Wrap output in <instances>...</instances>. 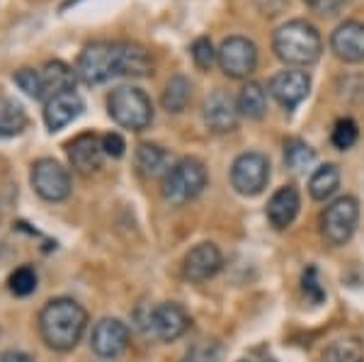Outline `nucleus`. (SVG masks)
Instances as JSON below:
<instances>
[{
	"instance_id": "nucleus-1",
	"label": "nucleus",
	"mask_w": 364,
	"mask_h": 362,
	"mask_svg": "<svg viewBox=\"0 0 364 362\" xmlns=\"http://www.w3.org/2000/svg\"><path fill=\"white\" fill-rule=\"evenodd\" d=\"M154 71L149 51L132 42H95L78 56L75 73L85 85H102L112 78H144Z\"/></svg>"
},
{
	"instance_id": "nucleus-2",
	"label": "nucleus",
	"mask_w": 364,
	"mask_h": 362,
	"mask_svg": "<svg viewBox=\"0 0 364 362\" xmlns=\"http://www.w3.org/2000/svg\"><path fill=\"white\" fill-rule=\"evenodd\" d=\"M87 329V312L75 299L58 297L39 312V334L51 350L68 353L80 343Z\"/></svg>"
},
{
	"instance_id": "nucleus-3",
	"label": "nucleus",
	"mask_w": 364,
	"mask_h": 362,
	"mask_svg": "<svg viewBox=\"0 0 364 362\" xmlns=\"http://www.w3.org/2000/svg\"><path fill=\"white\" fill-rule=\"evenodd\" d=\"M272 51L284 66L289 68H309L318 63L323 54V39L311 22L289 20L277 27L272 37Z\"/></svg>"
},
{
	"instance_id": "nucleus-4",
	"label": "nucleus",
	"mask_w": 364,
	"mask_h": 362,
	"mask_svg": "<svg viewBox=\"0 0 364 362\" xmlns=\"http://www.w3.org/2000/svg\"><path fill=\"white\" fill-rule=\"evenodd\" d=\"M109 117L129 132H146L154 122V102L141 87L122 85L107 97Z\"/></svg>"
},
{
	"instance_id": "nucleus-5",
	"label": "nucleus",
	"mask_w": 364,
	"mask_h": 362,
	"mask_svg": "<svg viewBox=\"0 0 364 362\" xmlns=\"http://www.w3.org/2000/svg\"><path fill=\"white\" fill-rule=\"evenodd\" d=\"M209 185V173L199 159H180L170 168V173L163 178V197L173 207L197 200Z\"/></svg>"
},
{
	"instance_id": "nucleus-6",
	"label": "nucleus",
	"mask_w": 364,
	"mask_h": 362,
	"mask_svg": "<svg viewBox=\"0 0 364 362\" xmlns=\"http://www.w3.org/2000/svg\"><path fill=\"white\" fill-rule=\"evenodd\" d=\"M139 326L146 336L163 343H173L187 334L190 329V314L178 302H163V304L149 307L139 314Z\"/></svg>"
},
{
	"instance_id": "nucleus-7",
	"label": "nucleus",
	"mask_w": 364,
	"mask_h": 362,
	"mask_svg": "<svg viewBox=\"0 0 364 362\" xmlns=\"http://www.w3.org/2000/svg\"><path fill=\"white\" fill-rule=\"evenodd\" d=\"M357 221H360V202L345 195L328 204L321 219V233L331 246H345L355 236Z\"/></svg>"
},
{
	"instance_id": "nucleus-8",
	"label": "nucleus",
	"mask_w": 364,
	"mask_h": 362,
	"mask_svg": "<svg viewBox=\"0 0 364 362\" xmlns=\"http://www.w3.org/2000/svg\"><path fill=\"white\" fill-rule=\"evenodd\" d=\"M269 183V161L267 156L248 151L240 154L231 166V185L238 195L255 197L267 188Z\"/></svg>"
},
{
	"instance_id": "nucleus-9",
	"label": "nucleus",
	"mask_w": 364,
	"mask_h": 362,
	"mask_svg": "<svg viewBox=\"0 0 364 362\" xmlns=\"http://www.w3.org/2000/svg\"><path fill=\"white\" fill-rule=\"evenodd\" d=\"M216 61L228 78H250L257 68V46L248 37H228L216 49Z\"/></svg>"
},
{
	"instance_id": "nucleus-10",
	"label": "nucleus",
	"mask_w": 364,
	"mask_h": 362,
	"mask_svg": "<svg viewBox=\"0 0 364 362\" xmlns=\"http://www.w3.org/2000/svg\"><path fill=\"white\" fill-rule=\"evenodd\" d=\"M32 188L42 197L44 202H63L68 200L73 183H70L68 168H63L61 163L54 159H39L32 166Z\"/></svg>"
},
{
	"instance_id": "nucleus-11",
	"label": "nucleus",
	"mask_w": 364,
	"mask_h": 362,
	"mask_svg": "<svg viewBox=\"0 0 364 362\" xmlns=\"http://www.w3.org/2000/svg\"><path fill=\"white\" fill-rule=\"evenodd\" d=\"M129 341H132V334H129V326L122 319L107 316V319H100L97 324L92 326L90 348H92V353L102 360L119 358L129 348Z\"/></svg>"
},
{
	"instance_id": "nucleus-12",
	"label": "nucleus",
	"mask_w": 364,
	"mask_h": 362,
	"mask_svg": "<svg viewBox=\"0 0 364 362\" xmlns=\"http://www.w3.org/2000/svg\"><path fill=\"white\" fill-rule=\"evenodd\" d=\"M311 90V75L301 68H287L269 78V95L284 110H296Z\"/></svg>"
},
{
	"instance_id": "nucleus-13",
	"label": "nucleus",
	"mask_w": 364,
	"mask_h": 362,
	"mask_svg": "<svg viewBox=\"0 0 364 362\" xmlns=\"http://www.w3.org/2000/svg\"><path fill=\"white\" fill-rule=\"evenodd\" d=\"M238 102L226 90H214L204 102V124L214 134H228L238 127Z\"/></svg>"
},
{
	"instance_id": "nucleus-14",
	"label": "nucleus",
	"mask_w": 364,
	"mask_h": 362,
	"mask_svg": "<svg viewBox=\"0 0 364 362\" xmlns=\"http://www.w3.org/2000/svg\"><path fill=\"white\" fill-rule=\"evenodd\" d=\"M66 154L70 166L75 168L80 175H92L102 168L105 161V149H102V137L97 134H78L73 142L66 144Z\"/></svg>"
},
{
	"instance_id": "nucleus-15",
	"label": "nucleus",
	"mask_w": 364,
	"mask_h": 362,
	"mask_svg": "<svg viewBox=\"0 0 364 362\" xmlns=\"http://www.w3.org/2000/svg\"><path fill=\"white\" fill-rule=\"evenodd\" d=\"M224 265V255L216 243L204 241L197 243L190 253L185 255V265H182V272L190 282H207L221 270Z\"/></svg>"
},
{
	"instance_id": "nucleus-16",
	"label": "nucleus",
	"mask_w": 364,
	"mask_h": 362,
	"mask_svg": "<svg viewBox=\"0 0 364 362\" xmlns=\"http://www.w3.org/2000/svg\"><path fill=\"white\" fill-rule=\"evenodd\" d=\"M331 51L345 63L364 61V22L345 20L331 34Z\"/></svg>"
},
{
	"instance_id": "nucleus-17",
	"label": "nucleus",
	"mask_w": 364,
	"mask_h": 362,
	"mask_svg": "<svg viewBox=\"0 0 364 362\" xmlns=\"http://www.w3.org/2000/svg\"><path fill=\"white\" fill-rule=\"evenodd\" d=\"M85 110L83 97L75 90L58 92V95L49 97L44 105V122L49 127V132H61L63 127H68L70 122H75Z\"/></svg>"
},
{
	"instance_id": "nucleus-18",
	"label": "nucleus",
	"mask_w": 364,
	"mask_h": 362,
	"mask_svg": "<svg viewBox=\"0 0 364 362\" xmlns=\"http://www.w3.org/2000/svg\"><path fill=\"white\" fill-rule=\"evenodd\" d=\"M299 207H301V197H299V190L294 185H284L269 197L267 202V219L269 224L274 226L277 231L282 229H289L294 224Z\"/></svg>"
},
{
	"instance_id": "nucleus-19",
	"label": "nucleus",
	"mask_w": 364,
	"mask_h": 362,
	"mask_svg": "<svg viewBox=\"0 0 364 362\" xmlns=\"http://www.w3.org/2000/svg\"><path fill=\"white\" fill-rule=\"evenodd\" d=\"M175 166L173 156L166 149L156 144H141L136 149V171L144 175L146 180L166 178L170 168Z\"/></svg>"
},
{
	"instance_id": "nucleus-20",
	"label": "nucleus",
	"mask_w": 364,
	"mask_h": 362,
	"mask_svg": "<svg viewBox=\"0 0 364 362\" xmlns=\"http://www.w3.org/2000/svg\"><path fill=\"white\" fill-rule=\"evenodd\" d=\"M42 73V87H44V97L58 95V92H68L75 90V80H78V73L63 61H49L44 68H39Z\"/></svg>"
},
{
	"instance_id": "nucleus-21",
	"label": "nucleus",
	"mask_w": 364,
	"mask_h": 362,
	"mask_svg": "<svg viewBox=\"0 0 364 362\" xmlns=\"http://www.w3.org/2000/svg\"><path fill=\"white\" fill-rule=\"evenodd\" d=\"M27 112L13 97L0 95V139L20 137L27 129Z\"/></svg>"
},
{
	"instance_id": "nucleus-22",
	"label": "nucleus",
	"mask_w": 364,
	"mask_h": 362,
	"mask_svg": "<svg viewBox=\"0 0 364 362\" xmlns=\"http://www.w3.org/2000/svg\"><path fill=\"white\" fill-rule=\"evenodd\" d=\"M236 102H238L240 117H245V119L257 122L267 112V92H265V87L260 83H255V80H248V83L243 85Z\"/></svg>"
},
{
	"instance_id": "nucleus-23",
	"label": "nucleus",
	"mask_w": 364,
	"mask_h": 362,
	"mask_svg": "<svg viewBox=\"0 0 364 362\" xmlns=\"http://www.w3.org/2000/svg\"><path fill=\"white\" fill-rule=\"evenodd\" d=\"M338 188H340V171L336 163H326V166L316 168L309 180V192L316 202L331 200L338 192Z\"/></svg>"
},
{
	"instance_id": "nucleus-24",
	"label": "nucleus",
	"mask_w": 364,
	"mask_h": 362,
	"mask_svg": "<svg viewBox=\"0 0 364 362\" xmlns=\"http://www.w3.org/2000/svg\"><path fill=\"white\" fill-rule=\"evenodd\" d=\"M190 100H192L190 78H185V75H175V78H170L166 90H163V97H161L163 110L170 115H180V112H185V107L190 105Z\"/></svg>"
},
{
	"instance_id": "nucleus-25",
	"label": "nucleus",
	"mask_w": 364,
	"mask_h": 362,
	"mask_svg": "<svg viewBox=\"0 0 364 362\" xmlns=\"http://www.w3.org/2000/svg\"><path fill=\"white\" fill-rule=\"evenodd\" d=\"M321 362H364V343L360 338H338L323 350Z\"/></svg>"
},
{
	"instance_id": "nucleus-26",
	"label": "nucleus",
	"mask_w": 364,
	"mask_h": 362,
	"mask_svg": "<svg viewBox=\"0 0 364 362\" xmlns=\"http://www.w3.org/2000/svg\"><path fill=\"white\" fill-rule=\"evenodd\" d=\"M284 163L291 173H306L316 163V151L301 139H289L284 144Z\"/></svg>"
},
{
	"instance_id": "nucleus-27",
	"label": "nucleus",
	"mask_w": 364,
	"mask_h": 362,
	"mask_svg": "<svg viewBox=\"0 0 364 362\" xmlns=\"http://www.w3.org/2000/svg\"><path fill=\"white\" fill-rule=\"evenodd\" d=\"M221 358H224V346L219 341H197L190 346L182 362H221Z\"/></svg>"
},
{
	"instance_id": "nucleus-28",
	"label": "nucleus",
	"mask_w": 364,
	"mask_h": 362,
	"mask_svg": "<svg viewBox=\"0 0 364 362\" xmlns=\"http://www.w3.org/2000/svg\"><path fill=\"white\" fill-rule=\"evenodd\" d=\"M8 284H10V292H13L15 297H29L34 289H37V272H34V267L22 265V267H17L13 275H10Z\"/></svg>"
},
{
	"instance_id": "nucleus-29",
	"label": "nucleus",
	"mask_w": 364,
	"mask_h": 362,
	"mask_svg": "<svg viewBox=\"0 0 364 362\" xmlns=\"http://www.w3.org/2000/svg\"><path fill=\"white\" fill-rule=\"evenodd\" d=\"M13 80L20 85V90H25L34 100H44V87H42V73L39 68H22L13 75Z\"/></svg>"
},
{
	"instance_id": "nucleus-30",
	"label": "nucleus",
	"mask_w": 364,
	"mask_h": 362,
	"mask_svg": "<svg viewBox=\"0 0 364 362\" xmlns=\"http://www.w3.org/2000/svg\"><path fill=\"white\" fill-rule=\"evenodd\" d=\"M333 146L340 151H348L352 146L357 144V139H360V129H357L355 119H350V117H345V119H340L336 124V129H333Z\"/></svg>"
},
{
	"instance_id": "nucleus-31",
	"label": "nucleus",
	"mask_w": 364,
	"mask_h": 362,
	"mask_svg": "<svg viewBox=\"0 0 364 362\" xmlns=\"http://www.w3.org/2000/svg\"><path fill=\"white\" fill-rule=\"evenodd\" d=\"M192 58H195V66L199 71H209L216 61V49L211 44L209 37H197L192 42Z\"/></svg>"
},
{
	"instance_id": "nucleus-32",
	"label": "nucleus",
	"mask_w": 364,
	"mask_h": 362,
	"mask_svg": "<svg viewBox=\"0 0 364 362\" xmlns=\"http://www.w3.org/2000/svg\"><path fill=\"white\" fill-rule=\"evenodd\" d=\"M304 292H306V297L314 304H321L323 299H326V292H323L321 282H318V270L316 267H309L306 272H304Z\"/></svg>"
},
{
	"instance_id": "nucleus-33",
	"label": "nucleus",
	"mask_w": 364,
	"mask_h": 362,
	"mask_svg": "<svg viewBox=\"0 0 364 362\" xmlns=\"http://www.w3.org/2000/svg\"><path fill=\"white\" fill-rule=\"evenodd\" d=\"M102 149H105V156H109V159H122V156L127 154V144L119 134H105Z\"/></svg>"
},
{
	"instance_id": "nucleus-34",
	"label": "nucleus",
	"mask_w": 364,
	"mask_h": 362,
	"mask_svg": "<svg viewBox=\"0 0 364 362\" xmlns=\"http://www.w3.org/2000/svg\"><path fill=\"white\" fill-rule=\"evenodd\" d=\"M311 8L316 10V13L321 15H336L340 8H343L345 0H309Z\"/></svg>"
},
{
	"instance_id": "nucleus-35",
	"label": "nucleus",
	"mask_w": 364,
	"mask_h": 362,
	"mask_svg": "<svg viewBox=\"0 0 364 362\" xmlns=\"http://www.w3.org/2000/svg\"><path fill=\"white\" fill-rule=\"evenodd\" d=\"M0 362H34L27 353H20V350H8L5 355H0Z\"/></svg>"
},
{
	"instance_id": "nucleus-36",
	"label": "nucleus",
	"mask_w": 364,
	"mask_h": 362,
	"mask_svg": "<svg viewBox=\"0 0 364 362\" xmlns=\"http://www.w3.org/2000/svg\"><path fill=\"white\" fill-rule=\"evenodd\" d=\"M238 362H277V360H274L272 355L262 353V350H255V353L245 355V358H240Z\"/></svg>"
}]
</instances>
